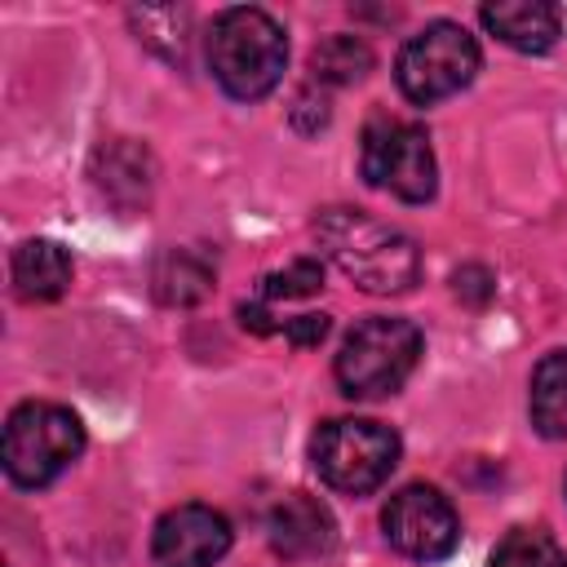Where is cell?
<instances>
[{"label":"cell","instance_id":"obj_13","mask_svg":"<svg viewBox=\"0 0 567 567\" xmlns=\"http://www.w3.org/2000/svg\"><path fill=\"white\" fill-rule=\"evenodd\" d=\"M532 425L545 439H567V350H549L540 354V363L532 368Z\"/></svg>","mask_w":567,"mask_h":567},{"label":"cell","instance_id":"obj_4","mask_svg":"<svg viewBox=\"0 0 567 567\" xmlns=\"http://www.w3.org/2000/svg\"><path fill=\"white\" fill-rule=\"evenodd\" d=\"M84 452V425L62 403H22L4 421L0 461L18 487H49Z\"/></svg>","mask_w":567,"mask_h":567},{"label":"cell","instance_id":"obj_14","mask_svg":"<svg viewBox=\"0 0 567 567\" xmlns=\"http://www.w3.org/2000/svg\"><path fill=\"white\" fill-rule=\"evenodd\" d=\"M208 284H213V266H208L199 252H190V248H173V252H164L159 266H155V292H159V301H168V306H190V301H199V297L208 292Z\"/></svg>","mask_w":567,"mask_h":567},{"label":"cell","instance_id":"obj_9","mask_svg":"<svg viewBox=\"0 0 567 567\" xmlns=\"http://www.w3.org/2000/svg\"><path fill=\"white\" fill-rule=\"evenodd\" d=\"M230 549V523L208 505H177L155 523V567H217Z\"/></svg>","mask_w":567,"mask_h":567},{"label":"cell","instance_id":"obj_10","mask_svg":"<svg viewBox=\"0 0 567 567\" xmlns=\"http://www.w3.org/2000/svg\"><path fill=\"white\" fill-rule=\"evenodd\" d=\"M266 536H270V549L288 563H301V558H323L337 540V523L328 514L323 501L315 496H284L275 509H270V523H266Z\"/></svg>","mask_w":567,"mask_h":567},{"label":"cell","instance_id":"obj_3","mask_svg":"<svg viewBox=\"0 0 567 567\" xmlns=\"http://www.w3.org/2000/svg\"><path fill=\"white\" fill-rule=\"evenodd\" d=\"M421 359V328L399 315H368L341 341L332 363L341 394L350 399H385L394 394Z\"/></svg>","mask_w":567,"mask_h":567},{"label":"cell","instance_id":"obj_17","mask_svg":"<svg viewBox=\"0 0 567 567\" xmlns=\"http://www.w3.org/2000/svg\"><path fill=\"white\" fill-rule=\"evenodd\" d=\"M487 567H567L563 545L540 527H514L496 549Z\"/></svg>","mask_w":567,"mask_h":567},{"label":"cell","instance_id":"obj_15","mask_svg":"<svg viewBox=\"0 0 567 567\" xmlns=\"http://www.w3.org/2000/svg\"><path fill=\"white\" fill-rule=\"evenodd\" d=\"M128 22L137 31L142 44H151L155 53H164L168 62H186V44H190V9H128Z\"/></svg>","mask_w":567,"mask_h":567},{"label":"cell","instance_id":"obj_1","mask_svg":"<svg viewBox=\"0 0 567 567\" xmlns=\"http://www.w3.org/2000/svg\"><path fill=\"white\" fill-rule=\"evenodd\" d=\"M315 239L337 261V270L346 279H354L363 292L394 297L421 279L416 244L403 230H394L359 208H323L315 217Z\"/></svg>","mask_w":567,"mask_h":567},{"label":"cell","instance_id":"obj_18","mask_svg":"<svg viewBox=\"0 0 567 567\" xmlns=\"http://www.w3.org/2000/svg\"><path fill=\"white\" fill-rule=\"evenodd\" d=\"M319 288H323V266L310 261V257H301V261H292L288 270L266 275L261 288H257V297H261L266 306H279V301H292V297H310V292H319Z\"/></svg>","mask_w":567,"mask_h":567},{"label":"cell","instance_id":"obj_6","mask_svg":"<svg viewBox=\"0 0 567 567\" xmlns=\"http://www.w3.org/2000/svg\"><path fill=\"white\" fill-rule=\"evenodd\" d=\"M478 40L461 27V22H430L416 35H408V44L399 49L394 62V80L403 89L408 102L416 106H434L452 93H461L474 75H478Z\"/></svg>","mask_w":567,"mask_h":567},{"label":"cell","instance_id":"obj_19","mask_svg":"<svg viewBox=\"0 0 567 567\" xmlns=\"http://www.w3.org/2000/svg\"><path fill=\"white\" fill-rule=\"evenodd\" d=\"M284 337L292 341V346H319L323 337H328V315H297V319H288L284 323Z\"/></svg>","mask_w":567,"mask_h":567},{"label":"cell","instance_id":"obj_7","mask_svg":"<svg viewBox=\"0 0 567 567\" xmlns=\"http://www.w3.org/2000/svg\"><path fill=\"white\" fill-rule=\"evenodd\" d=\"M359 168L363 182L377 190L399 195L403 204H425L439 186L434 151L421 124L394 120V115H372L359 142Z\"/></svg>","mask_w":567,"mask_h":567},{"label":"cell","instance_id":"obj_12","mask_svg":"<svg viewBox=\"0 0 567 567\" xmlns=\"http://www.w3.org/2000/svg\"><path fill=\"white\" fill-rule=\"evenodd\" d=\"M13 288L22 301H58L71 288V252L58 239H27L13 248Z\"/></svg>","mask_w":567,"mask_h":567},{"label":"cell","instance_id":"obj_16","mask_svg":"<svg viewBox=\"0 0 567 567\" xmlns=\"http://www.w3.org/2000/svg\"><path fill=\"white\" fill-rule=\"evenodd\" d=\"M310 71L323 84H354V80H363L372 71V49L359 35H328L310 53Z\"/></svg>","mask_w":567,"mask_h":567},{"label":"cell","instance_id":"obj_2","mask_svg":"<svg viewBox=\"0 0 567 567\" xmlns=\"http://www.w3.org/2000/svg\"><path fill=\"white\" fill-rule=\"evenodd\" d=\"M208 66L230 97L257 102L284 80L288 35L266 9L235 4V9L217 13V22L208 31Z\"/></svg>","mask_w":567,"mask_h":567},{"label":"cell","instance_id":"obj_8","mask_svg":"<svg viewBox=\"0 0 567 567\" xmlns=\"http://www.w3.org/2000/svg\"><path fill=\"white\" fill-rule=\"evenodd\" d=\"M381 527H385V540L403 558H416V563H439L461 540V518H456L452 501L425 483L394 492L390 505L381 509Z\"/></svg>","mask_w":567,"mask_h":567},{"label":"cell","instance_id":"obj_11","mask_svg":"<svg viewBox=\"0 0 567 567\" xmlns=\"http://www.w3.org/2000/svg\"><path fill=\"white\" fill-rule=\"evenodd\" d=\"M478 18H483V27H487L496 40H505V44L518 49V53H545V49L558 40V31H563V13H558L554 4H545V0H501V4H483Z\"/></svg>","mask_w":567,"mask_h":567},{"label":"cell","instance_id":"obj_5","mask_svg":"<svg viewBox=\"0 0 567 567\" xmlns=\"http://www.w3.org/2000/svg\"><path fill=\"white\" fill-rule=\"evenodd\" d=\"M310 461H315L319 478L332 492L368 496V492H377L394 474V465H399V434L390 425H381V421L337 416V421L315 430Z\"/></svg>","mask_w":567,"mask_h":567}]
</instances>
